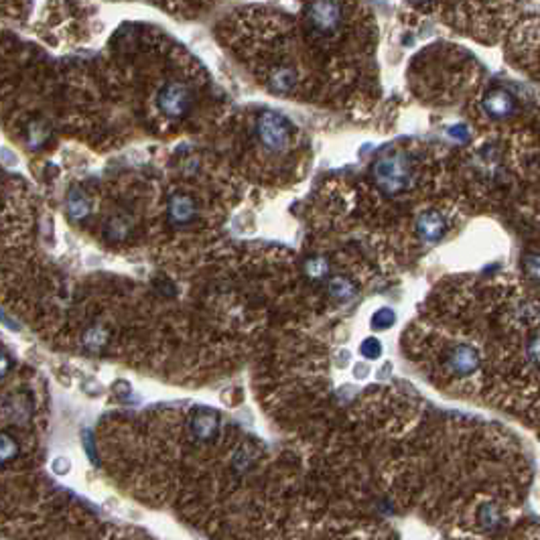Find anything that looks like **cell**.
<instances>
[{"instance_id":"4","label":"cell","mask_w":540,"mask_h":540,"mask_svg":"<svg viewBox=\"0 0 540 540\" xmlns=\"http://www.w3.org/2000/svg\"><path fill=\"white\" fill-rule=\"evenodd\" d=\"M191 102H193L191 91L185 84H179V82L167 84L159 91V98H157L159 110L167 118H183L191 110Z\"/></svg>"},{"instance_id":"6","label":"cell","mask_w":540,"mask_h":540,"mask_svg":"<svg viewBox=\"0 0 540 540\" xmlns=\"http://www.w3.org/2000/svg\"><path fill=\"white\" fill-rule=\"evenodd\" d=\"M191 429H193V435L195 439L199 441H210L216 437L218 433V416L214 412H201L193 418L191 423Z\"/></svg>"},{"instance_id":"5","label":"cell","mask_w":540,"mask_h":540,"mask_svg":"<svg viewBox=\"0 0 540 540\" xmlns=\"http://www.w3.org/2000/svg\"><path fill=\"white\" fill-rule=\"evenodd\" d=\"M195 201L189 195H175L169 201V218L175 224H189L195 218Z\"/></svg>"},{"instance_id":"3","label":"cell","mask_w":540,"mask_h":540,"mask_svg":"<svg viewBox=\"0 0 540 540\" xmlns=\"http://www.w3.org/2000/svg\"><path fill=\"white\" fill-rule=\"evenodd\" d=\"M307 23L321 37H331L341 27V6L337 0H311Z\"/></svg>"},{"instance_id":"1","label":"cell","mask_w":540,"mask_h":540,"mask_svg":"<svg viewBox=\"0 0 540 540\" xmlns=\"http://www.w3.org/2000/svg\"><path fill=\"white\" fill-rule=\"evenodd\" d=\"M372 175H374V181H376L380 191H384L386 195H396L410 185L412 169H410V163H408L405 155L392 153V155H384L376 161Z\"/></svg>"},{"instance_id":"14","label":"cell","mask_w":540,"mask_h":540,"mask_svg":"<svg viewBox=\"0 0 540 540\" xmlns=\"http://www.w3.org/2000/svg\"><path fill=\"white\" fill-rule=\"evenodd\" d=\"M361 354H363L365 358H370V360L378 358V356L382 354V346H380V341L374 339V337L365 339V341L361 344Z\"/></svg>"},{"instance_id":"12","label":"cell","mask_w":540,"mask_h":540,"mask_svg":"<svg viewBox=\"0 0 540 540\" xmlns=\"http://www.w3.org/2000/svg\"><path fill=\"white\" fill-rule=\"evenodd\" d=\"M394 321H396V317L390 309H380L376 315L372 317V327L374 329H388Z\"/></svg>"},{"instance_id":"11","label":"cell","mask_w":540,"mask_h":540,"mask_svg":"<svg viewBox=\"0 0 540 540\" xmlns=\"http://www.w3.org/2000/svg\"><path fill=\"white\" fill-rule=\"evenodd\" d=\"M270 84L274 86V90L289 91L293 86H295V74H293V69H289V67H280V69L272 71V76H270Z\"/></svg>"},{"instance_id":"13","label":"cell","mask_w":540,"mask_h":540,"mask_svg":"<svg viewBox=\"0 0 540 540\" xmlns=\"http://www.w3.org/2000/svg\"><path fill=\"white\" fill-rule=\"evenodd\" d=\"M327 262L323 260V258H311L309 262H307V274L311 276V278H321V276H325L327 274Z\"/></svg>"},{"instance_id":"9","label":"cell","mask_w":540,"mask_h":540,"mask_svg":"<svg viewBox=\"0 0 540 540\" xmlns=\"http://www.w3.org/2000/svg\"><path fill=\"white\" fill-rule=\"evenodd\" d=\"M67 212L74 220H80L84 218L88 212H90V201L88 197L80 191V189H71L69 191V197H67Z\"/></svg>"},{"instance_id":"8","label":"cell","mask_w":540,"mask_h":540,"mask_svg":"<svg viewBox=\"0 0 540 540\" xmlns=\"http://www.w3.org/2000/svg\"><path fill=\"white\" fill-rule=\"evenodd\" d=\"M451 368L459 374H467L475 368V354L469 348H457L449 358Z\"/></svg>"},{"instance_id":"7","label":"cell","mask_w":540,"mask_h":540,"mask_svg":"<svg viewBox=\"0 0 540 540\" xmlns=\"http://www.w3.org/2000/svg\"><path fill=\"white\" fill-rule=\"evenodd\" d=\"M416 227H418V234H420L425 240L433 242V240H439V238L443 236L445 222H443V218H441L439 214H433V212H431V214L420 216Z\"/></svg>"},{"instance_id":"10","label":"cell","mask_w":540,"mask_h":540,"mask_svg":"<svg viewBox=\"0 0 540 540\" xmlns=\"http://www.w3.org/2000/svg\"><path fill=\"white\" fill-rule=\"evenodd\" d=\"M329 293H331L337 301H352L354 295L358 293V289H356V284H354L352 280L337 276V278L331 280V284H329Z\"/></svg>"},{"instance_id":"2","label":"cell","mask_w":540,"mask_h":540,"mask_svg":"<svg viewBox=\"0 0 540 540\" xmlns=\"http://www.w3.org/2000/svg\"><path fill=\"white\" fill-rule=\"evenodd\" d=\"M256 133H258L260 142L265 144V148H269L272 153L286 150L289 144H291V138H293L291 124L280 114H274V112H265L258 118Z\"/></svg>"}]
</instances>
